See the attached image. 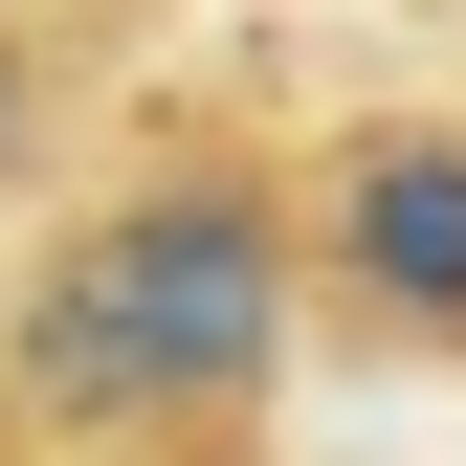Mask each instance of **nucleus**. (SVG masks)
Masks as SVG:
<instances>
[{
    "label": "nucleus",
    "mask_w": 466,
    "mask_h": 466,
    "mask_svg": "<svg viewBox=\"0 0 466 466\" xmlns=\"http://www.w3.org/2000/svg\"><path fill=\"white\" fill-rule=\"evenodd\" d=\"M267 333H289V222L245 178H134L67 267L23 289V400L89 422V444L111 422H200V400L267 378Z\"/></svg>",
    "instance_id": "f257e3e1"
},
{
    "label": "nucleus",
    "mask_w": 466,
    "mask_h": 466,
    "mask_svg": "<svg viewBox=\"0 0 466 466\" xmlns=\"http://www.w3.org/2000/svg\"><path fill=\"white\" fill-rule=\"evenodd\" d=\"M311 245H333V289L378 333H466V134H356Z\"/></svg>",
    "instance_id": "f03ea898"
},
{
    "label": "nucleus",
    "mask_w": 466,
    "mask_h": 466,
    "mask_svg": "<svg viewBox=\"0 0 466 466\" xmlns=\"http://www.w3.org/2000/svg\"><path fill=\"white\" fill-rule=\"evenodd\" d=\"M23 111H45V89H23V45H0V156H23Z\"/></svg>",
    "instance_id": "7ed1b4c3"
}]
</instances>
